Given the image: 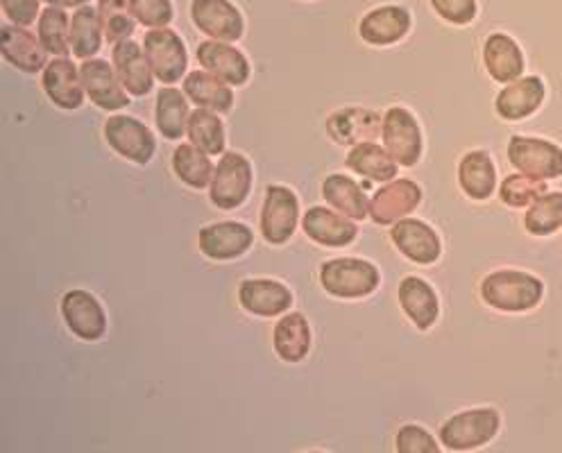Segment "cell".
<instances>
[{"instance_id": "cell-1", "label": "cell", "mask_w": 562, "mask_h": 453, "mask_svg": "<svg viewBox=\"0 0 562 453\" xmlns=\"http://www.w3.org/2000/svg\"><path fill=\"white\" fill-rule=\"evenodd\" d=\"M544 286L540 279L519 270H497L487 274L481 284L483 302L506 313L529 310L540 304Z\"/></svg>"}, {"instance_id": "cell-2", "label": "cell", "mask_w": 562, "mask_h": 453, "mask_svg": "<svg viewBox=\"0 0 562 453\" xmlns=\"http://www.w3.org/2000/svg\"><path fill=\"white\" fill-rule=\"evenodd\" d=\"M323 288L340 299L368 297L379 286V270L363 259H334L321 268Z\"/></svg>"}, {"instance_id": "cell-3", "label": "cell", "mask_w": 562, "mask_h": 453, "mask_svg": "<svg viewBox=\"0 0 562 453\" xmlns=\"http://www.w3.org/2000/svg\"><path fill=\"white\" fill-rule=\"evenodd\" d=\"M499 431L495 408H474L449 417L440 427V442L447 451H468L487 444Z\"/></svg>"}, {"instance_id": "cell-4", "label": "cell", "mask_w": 562, "mask_h": 453, "mask_svg": "<svg viewBox=\"0 0 562 453\" xmlns=\"http://www.w3.org/2000/svg\"><path fill=\"white\" fill-rule=\"evenodd\" d=\"M211 204L232 212L248 200L252 191V163L240 152H225L211 178Z\"/></svg>"}, {"instance_id": "cell-5", "label": "cell", "mask_w": 562, "mask_h": 453, "mask_svg": "<svg viewBox=\"0 0 562 453\" xmlns=\"http://www.w3.org/2000/svg\"><path fill=\"white\" fill-rule=\"evenodd\" d=\"M510 163L536 180H553L562 175V150L542 138L513 136L508 144Z\"/></svg>"}, {"instance_id": "cell-6", "label": "cell", "mask_w": 562, "mask_h": 453, "mask_svg": "<svg viewBox=\"0 0 562 453\" xmlns=\"http://www.w3.org/2000/svg\"><path fill=\"white\" fill-rule=\"evenodd\" d=\"M144 53L150 61L155 78L164 84H175L187 73V46L178 37V32L168 27L150 30L144 39Z\"/></svg>"}, {"instance_id": "cell-7", "label": "cell", "mask_w": 562, "mask_h": 453, "mask_svg": "<svg viewBox=\"0 0 562 453\" xmlns=\"http://www.w3.org/2000/svg\"><path fill=\"white\" fill-rule=\"evenodd\" d=\"M300 218V204L291 189L268 186L261 208V234L270 246H284L295 234Z\"/></svg>"}, {"instance_id": "cell-8", "label": "cell", "mask_w": 562, "mask_h": 453, "mask_svg": "<svg viewBox=\"0 0 562 453\" xmlns=\"http://www.w3.org/2000/svg\"><path fill=\"white\" fill-rule=\"evenodd\" d=\"M383 146L400 166H415L422 155V134L415 116L406 107H391L381 123Z\"/></svg>"}, {"instance_id": "cell-9", "label": "cell", "mask_w": 562, "mask_h": 453, "mask_svg": "<svg viewBox=\"0 0 562 453\" xmlns=\"http://www.w3.org/2000/svg\"><path fill=\"white\" fill-rule=\"evenodd\" d=\"M104 138L121 157L134 163H148L155 157V136L153 132L134 116H110L104 123Z\"/></svg>"}, {"instance_id": "cell-10", "label": "cell", "mask_w": 562, "mask_h": 453, "mask_svg": "<svg viewBox=\"0 0 562 453\" xmlns=\"http://www.w3.org/2000/svg\"><path fill=\"white\" fill-rule=\"evenodd\" d=\"M80 73H82L85 91L95 107H100L104 112H116V110L127 107L130 93L121 84L116 68L110 66V61L95 59V57L85 59Z\"/></svg>"}, {"instance_id": "cell-11", "label": "cell", "mask_w": 562, "mask_h": 453, "mask_svg": "<svg viewBox=\"0 0 562 453\" xmlns=\"http://www.w3.org/2000/svg\"><path fill=\"white\" fill-rule=\"evenodd\" d=\"M191 19L200 32L214 42H238L243 37V16L229 0H193Z\"/></svg>"}, {"instance_id": "cell-12", "label": "cell", "mask_w": 562, "mask_h": 453, "mask_svg": "<svg viewBox=\"0 0 562 453\" xmlns=\"http://www.w3.org/2000/svg\"><path fill=\"white\" fill-rule=\"evenodd\" d=\"M252 240L255 234L248 225L225 220L202 227L198 236V246L200 252L211 261H232L248 252L252 248Z\"/></svg>"}, {"instance_id": "cell-13", "label": "cell", "mask_w": 562, "mask_h": 453, "mask_svg": "<svg viewBox=\"0 0 562 453\" xmlns=\"http://www.w3.org/2000/svg\"><path fill=\"white\" fill-rule=\"evenodd\" d=\"M61 318L70 333L93 342L108 333V318L100 302L87 291H68L61 297Z\"/></svg>"}, {"instance_id": "cell-14", "label": "cell", "mask_w": 562, "mask_h": 453, "mask_svg": "<svg viewBox=\"0 0 562 453\" xmlns=\"http://www.w3.org/2000/svg\"><path fill=\"white\" fill-rule=\"evenodd\" d=\"M238 302L250 316L274 318L291 308L293 295L274 279H245L238 286Z\"/></svg>"}, {"instance_id": "cell-15", "label": "cell", "mask_w": 562, "mask_h": 453, "mask_svg": "<svg viewBox=\"0 0 562 453\" xmlns=\"http://www.w3.org/2000/svg\"><path fill=\"white\" fill-rule=\"evenodd\" d=\"M422 202V191L411 180H393L370 200V218L376 225H393L413 214Z\"/></svg>"}, {"instance_id": "cell-16", "label": "cell", "mask_w": 562, "mask_h": 453, "mask_svg": "<svg viewBox=\"0 0 562 453\" xmlns=\"http://www.w3.org/2000/svg\"><path fill=\"white\" fill-rule=\"evenodd\" d=\"M391 238L395 242V248L413 263L431 265L440 259V238L427 223H419L415 218H402L395 223Z\"/></svg>"}, {"instance_id": "cell-17", "label": "cell", "mask_w": 562, "mask_h": 453, "mask_svg": "<svg viewBox=\"0 0 562 453\" xmlns=\"http://www.w3.org/2000/svg\"><path fill=\"white\" fill-rule=\"evenodd\" d=\"M195 57L204 71L221 78L232 87H240L250 78V61L245 59V55L238 48L225 42H214V39L202 42L198 46Z\"/></svg>"}, {"instance_id": "cell-18", "label": "cell", "mask_w": 562, "mask_h": 453, "mask_svg": "<svg viewBox=\"0 0 562 453\" xmlns=\"http://www.w3.org/2000/svg\"><path fill=\"white\" fill-rule=\"evenodd\" d=\"M112 61L119 73L121 84L125 87V91L134 98H144L153 91L155 84V73L150 68V61L136 42L127 39L114 46L112 53Z\"/></svg>"}, {"instance_id": "cell-19", "label": "cell", "mask_w": 562, "mask_h": 453, "mask_svg": "<svg viewBox=\"0 0 562 453\" xmlns=\"http://www.w3.org/2000/svg\"><path fill=\"white\" fill-rule=\"evenodd\" d=\"M44 91L61 110H80L85 102V84H82V73L76 68V64L57 57L53 59L46 71H44Z\"/></svg>"}, {"instance_id": "cell-20", "label": "cell", "mask_w": 562, "mask_h": 453, "mask_svg": "<svg viewBox=\"0 0 562 453\" xmlns=\"http://www.w3.org/2000/svg\"><path fill=\"white\" fill-rule=\"evenodd\" d=\"M0 50H3L5 61L23 73H40L46 66V48L21 25L5 23L0 27Z\"/></svg>"}, {"instance_id": "cell-21", "label": "cell", "mask_w": 562, "mask_h": 453, "mask_svg": "<svg viewBox=\"0 0 562 453\" xmlns=\"http://www.w3.org/2000/svg\"><path fill=\"white\" fill-rule=\"evenodd\" d=\"M383 118L372 110L349 107L329 116L327 132L338 146L370 144L381 134Z\"/></svg>"}, {"instance_id": "cell-22", "label": "cell", "mask_w": 562, "mask_h": 453, "mask_svg": "<svg viewBox=\"0 0 562 453\" xmlns=\"http://www.w3.org/2000/svg\"><path fill=\"white\" fill-rule=\"evenodd\" d=\"M302 227L311 240L321 242L325 248H345L359 234L355 220L334 214L325 206H311L302 218Z\"/></svg>"}, {"instance_id": "cell-23", "label": "cell", "mask_w": 562, "mask_h": 453, "mask_svg": "<svg viewBox=\"0 0 562 453\" xmlns=\"http://www.w3.org/2000/svg\"><path fill=\"white\" fill-rule=\"evenodd\" d=\"M544 100V82L536 76L519 78L499 91L495 110L506 121H521L538 112Z\"/></svg>"}, {"instance_id": "cell-24", "label": "cell", "mask_w": 562, "mask_h": 453, "mask_svg": "<svg viewBox=\"0 0 562 453\" xmlns=\"http://www.w3.org/2000/svg\"><path fill=\"white\" fill-rule=\"evenodd\" d=\"M411 30V14L404 8L385 5L376 8L359 25L363 42L372 46H391L402 42Z\"/></svg>"}, {"instance_id": "cell-25", "label": "cell", "mask_w": 562, "mask_h": 453, "mask_svg": "<svg viewBox=\"0 0 562 453\" xmlns=\"http://www.w3.org/2000/svg\"><path fill=\"white\" fill-rule=\"evenodd\" d=\"M483 64L492 80L510 84L524 73V55L508 34H490L483 46Z\"/></svg>"}, {"instance_id": "cell-26", "label": "cell", "mask_w": 562, "mask_h": 453, "mask_svg": "<svg viewBox=\"0 0 562 453\" xmlns=\"http://www.w3.org/2000/svg\"><path fill=\"white\" fill-rule=\"evenodd\" d=\"M400 304L406 313V318L422 331H427L438 320V297L425 279L406 276L400 284Z\"/></svg>"}, {"instance_id": "cell-27", "label": "cell", "mask_w": 562, "mask_h": 453, "mask_svg": "<svg viewBox=\"0 0 562 453\" xmlns=\"http://www.w3.org/2000/svg\"><path fill=\"white\" fill-rule=\"evenodd\" d=\"M184 93L187 98L198 104L200 110H209L216 114L232 112L234 93L221 78L211 76L209 71H193L184 78Z\"/></svg>"}, {"instance_id": "cell-28", "label": "cell", "mask_w": 562, "mask_h": 453, "mask_svg": "<svg viewBox=\"0 0 562 453\" xmlns=\"http://www.w3.org/2000/svg\"><path fill=\"white\" fill-rule=\"evenodd\" d=\"M274 352L281 361L300 363L306 359L311 350V329L302 313H289L281 318L272 333Z\"/></svg>"}, {"instance_id": "cell-29", "label": "cell", "mask_w": 562, "mask_h": 453, "mask_svg": "<svg viewBox=\"0 0 562 453\" xmlns=\"http://www.w3.org/2000/svg\"><path fill=\"white\" fill-rule=\"evenodd\" d=\"M189 118H191L189 100L182 91L168 87L157 93L155 121L164 138H168V141H180V138L187 134Z\"/></svg>"}, {"instance_id": "cell-30", "label": "cell", "mask_w": 562, "mask_h": 453, "mask_svg": "<svg viewBox=\"0 0 562 453\" xmlns=\"http://www.w3.org/2000/svg\"><path fill=\"white\" fill-rule=\"evenodd\" d=\"M347 168L370 182H393L397 178V161L374 141L351 148L347 155Z\"/></svg>"}, {"instance_id": "cell-31", "label": "cell", "mask_w": 562, "mask_h": 453, "mask_svg": "<svg viewBox=\"0 0 562 453\" xmlns=\"http://www.w3.org/2000/svg\"><path fill=\"white\" fill-rule=\"evenodd\" d=\"M325 200L351 220H363L370 216V200L366 189L345 175H329L323 184Z\"/></svg>"}, {"instance_id": "cell-32", "label": "cell", "mask_w": 562, "mask_h": 453, "mask_svg": "<svg viewBox=\"0 0 562 453\" xmlns=\"http://www.w3.org/2000/svg\"><path fill=\"white\" fill-rule=\"evenodd\" d=\"M459 182L468 197L472 200H487L495 193L497 184V170L492 159L485 152H468L459 163Z\"/></svg>"}, {"instance_id": "cell-33", "label": "cell", "mask_w": 562, "mask_h": 453, "mask_svg": "<svg viewBox=\"0 0 562 453\" xmlns=\"http://www.w3.org/2000/svg\"><path fill=\"white\" fill-rule=\"evenodd\" d=\"M102 21L98 16V10L85 5L74 16H70V30H68V44L76 57L80 59H93L98 55L102 44Z\"/></svg>"}, {"instance_id": "cell-34", "label": "cell", "mask_w": 562, "mask_h": 453, "mask_svg": "<svg viewBox=\"0 0 562 453\" xmlns=\"http://www.w3.org/2000/svg\"><path fill=\"white\" fill-rule=\"evenodd\" d=\"M172 172L191 189H206L214 178V166L206 152L195 148L193 144H182L172 152Z\"/></svg>"}, {"instance_id": "cell-35", "label": "cell", "mask_w": 562, "mask_h": 453, "mask_svg": "<svg viewBox=\"0 0 562 453\" xmlns=\"http://www.w3.org/2000/svg\"><path fill=\"white\" fill-rule=\"evenodd\" d=\"M187 134L191 138V144L202 152H206L209 157L225 152V125L216 112H209V110L193 112L189 118Z\"/></svg>"}, {"instance_id": "cell-36", "label": "cell", "mask_w": 562, "mask_h": 453, "mask_svg": "<svg viewBox=\"0 0 562 453\" xmlns=\"http://www.w3.org/2000/svg\"><path fill=\"white\" fill-rule=\"evenodd\" d=\"M98 16L102 21L104 39L114 46L127 42L134 34L136 19L132 14L130 0H98Z\"/></svg>"}, {"instance_id": "cell-37", "label": "cell", "mask_w": 562, "mask_h": 453, "mask_svg": "<svg viewBox=\"0 0 562 453\" xmlns=\"http://www.w3.org/2000/svg\"><path fill=\"white\" fill-rule=\"evenodd\" d=\"M524 227L536 236H549L562 227V193L540 195L526 212Z\"/></svg>"}, {"instance_id": "cell-38", "label": "cell", "mask_w": 562, "mask_h": 453, "mask_svg": "<svg viewBox=\"0 0 562 453\" xmlns=\"http://www.w3.org/2000/svg\"><path fill=\"white\" fill-rule=\"evenodd\" d=\"M68 30L70 21L59 8H48L42 19H40V42L50 55H66L70 44H68Z\"/></svg>"}, {"instance_id": "cell-39", "label": "cell", "mask_w": 562, "mask_h": 453, "mask_svg": "<svg viewBox=\"0 0 562 453\" xmlns=\"http://www.w3.org/2000/svg\"><path fill=\"white\" fill-rule=\"evenodd\" d=\"M544 193H547V182L524 175V172L521 175H508L499 191L502 202L508 206H515V208L531 206Z\"/></svg>"}, {"instance_id": "cell-40", "label": "cell", "mask_w": 562, "mask_h": 453, "mask_svg": "<svg viewBox=\"0 0 562 453\" xmlns=\"http://www.w3.org/2000/svg\"><path fill=\"white\" fill-rule=\"evenodd\" d=\"M134 19L146 27H166L172 21L170 0H130Z\"/></svg>"}, {"instance_id": "cell-41", "label": "cell", "mask_w": 562, "mask_h": 453, "mask_svg": "<svg viewBox=\"0 0 562 453\" xmlns=\"http://www.w3.org/2000/svg\"><path fill=\"white\" fill-rule=\"evenodd\" d=\"M395 446L402 453H438V442L429 435V431L415 424H406L400 429Z\"/></svg>"}, {"instance_id": "cell-42", "label": "cell", "mask_w": 562, "mask_h": 453, "mask_svg": "<svg viewBox=\"0 0 562 453\" xmlns=\"http://www.w3.org/2000/svg\"><path fill=\"white\" fill-rule=\"evenodd\" d=\"M431 8L453 25H468L476 16V0H431Z\"/></svg>"}, {"instance_id": "cell-43", "label": "cell", "mask_w": 562, "mask_h": 453, "mask_svg": "<svg viewBox=\"0 0 562 453\" xmlns=\"http://www.w3.org/2000/svg\"><path fill=\"white\" fill-rule=\"evenodd\" d=\"M3 5L5 16L14 23V25H32L37 21V12H40V0H0Z\"/></svg>"}, {"instance_id": "cell-44", "label": "cell", "mask_w": 562, "mask_h": 453, "mask_svg": "<svg viewBox=\"0 0 562 453\" xmlns=\"http://www.w3.org/2000/svg\"><path fill=\"white\" fill-rule=\"evenodd\" d=\"M46 3L50 8H59V10H66V8H85L89 0H46Z\"/></svg>"}]
</instances>
